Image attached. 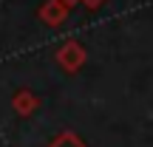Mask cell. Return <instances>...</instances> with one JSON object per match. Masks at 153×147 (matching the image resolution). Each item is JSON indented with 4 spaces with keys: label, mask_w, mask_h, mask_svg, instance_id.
I'll use <instances>...</instances> for the list:
<instances>
[{
    "label": "cell",
    "mask_w": 153,
    "mask_h": 147,
    "mask_svg": "<svg viewBox=\"0 0 153 147\" xmlns=\"http://www.w3.org/2000/svg\"><path fill=\"white\" fill-rule=\"evenodd\" d=\"M60 3H65V6H68V9H74V6H76V3H79V0H60Z\"/></svg>",
    "instance_id": "8992f818"
},
{
    "label": "cell",
    "mask_w": 153,
    "mask_h": 147,
    "mask_svg": "<svg viewBox=\"0 0 153 147\" xmlns=\"http://www.w3.org/2000/svg\"><path fill=\"white\" fill-rule=\"evenodd\" d=\"M68 11L71 9H68L65 3H60V0H45L37 14H40V20H43L45 26H60V23L68 17Z\"/></svg>",
    "instance_id": "7a4b0ae2"
},
{
    "label": "cell",
    "mask_w": 153,
    "mask_h": 147,
    "mask_svg": "<svg viewBox=\"0 0 153 147\" xmlns=\"http://www.w3.org/2000/svg\"><path fill=\"white\" fill-rule=\"evenodd\" d=\"M79 3H85V6H88V9H99V6H102V3H105V0H79Z\"/></svg>",
    "instance_id": "5b68a950"
},
{
    "label": "cell",
    "mask_w": 153,
    "mask_h": 147,
    "mask_svg": "<svg viewBox=\"0 0 153 147\" xmlns=\"http://www.w3.org/2000/svg\"><path fill=\"white\" fill-rule=\"evenodd\" d=\"M48 147H88L85 142H82L76 133H71V130H62V133H57L54 139H51V144Z\"/></svg>",
    "instance_id": "277c9868"
},
{
    "label": "cell",
    "mask_w": 153,
    "mask_h": 147,
    "mask_svg": "<svg viewBox=\"0 0 153 147\" xmlns=\"http://www.w3.org/2000/svg\"><path fill=\"white\" fill-rule=\"evenodd\" d=\"M37 108H40V99L34 96L31 91H17V93H14V110H17L20 116L34 113Z\"/></svg>",
    "instance_id": "3957f363"
},
{
    "label": "cell",
    "mask_w": 153,
    "mask_h": 147,
    "mask_svg": "<svg viewBox=\"0 0 153 147\" xmlns=\"http://www.w3.org/2000/svg\"><path fill=\"white\" fill-rule=\"evenodd\" d=\"M57 62H60L62 68H65L68 74H74V71H79L82 65H85V60H88V54H85V48H82L76 40H65V43H60V48H57Z\"/></svg>",
    "instance_id": "6da1fadb"
}]
</instances>
